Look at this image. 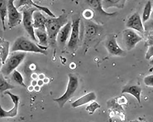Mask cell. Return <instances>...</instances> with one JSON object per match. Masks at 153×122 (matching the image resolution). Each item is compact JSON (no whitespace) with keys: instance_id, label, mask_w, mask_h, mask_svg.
I'll list each match as a JSON object with an SVG mask.
<instances>
[{"instance_id":"obj_1","label":"cell","mask_w":153,"mask_h":122,"mask_svg":"<svg viewBox=\"0 0 153 122\" xmlns=\"http://www.w3.org/2000/svg\"><path fill=\"white\" fill-rule=\"evenodd\" d=\"M80 29V37L85 51L97 46L104 37L105 33L103 25L93 20L84 19Z\"/></svg>"},{"instance_id":"obj_2","label":"cell","mask_w":153,"mask_h":122,"mask_svg":"<svg viewBox=\"0 0 153 122\" xmlns=\"http://www.w3.org/2000/svg\"><path fill=\"white\" fill-rule=\"evenodd\" d=\"M103 0H84L85 9L91 10L94 14L93 21L101 25L103 24L110 19L115 17L117 12H108L104 9Z\"/></svg>"},{"instance_id":"obj_3","label":"cell","mask_w":153,"mask_h":122,"mask_svg":"<svg viewBox=\"0 0 153 122\" xmlns=\"http://www.w3.org/2000/svg\"><path fill=\"white\" fill-rule=\"evenodd\" d=\"M68 22L66 12L62 13L58 17L48 19L45 24V28L49 45H54L56 42L57 36L61 28Z\"/></svg>"},{"instance_id":"obj_4","label":"cell","mask_w":153,"mask_h":122,"mask_svg":"<svg viewBox=\"0 0 153 122\" xmlns=\"http://www.w3.org/2000/svg\"><path fill=\"white\" fill-rule=\"evenodd\" d=\"M48 47L35 43L24 36H21L15 41L10 49V52L22 51L39 53L46 55Z\"/></svg>"},{"instance_id":"obj_5","label":"cell","mask_w":153,"mask_h":122,"mask_svg":"<svg viewBox=\"0 0 153 122\" xmlns=\"http://www.w3.org/2000/svg\"><path fill=\"white\" fill-rule=\"evenodd\" d=\"M27 53L22 51L10 52L1 69V73L7 76L13 71L21 63L26 57Z\"/></svg>"},{"instance_id":"obj_6","label":"cell","mask_w":153,"mask_h":122,"mask_svg":"<svg viewBox=\"0 0 153 122\" xmlns=\"http://www.w3.org/2000/svg\"><path fill=\"white\" fill-rule=\"evenodd\" d=\"M37 10L36 8L32 6H25L22 7L21 11L22 14V22L23 26L31 39L35 42H38L34 32L33 27V14Z\"/></svg>"},{"instance_id":"obj_7","label":"cell","mask_w":153,"mask_h":122,"mask_svg":"<svg viewBox=\"0 0 153 122\" xmlns=\"http://www.w3.org/2000/svg\"><path fill=\"white\" fill-rule=\"evenodd\" d=\"M69 81L65 93L58 98L53 99L62 108L67 102L74 96L78 87L79 80L77 76L72 74L68 75Z\"/></svg>"},{"instance_id":"obj_8","label":"cell","mask_w":153,"mask_h":122,"mask_svg":"<svg viewBox=\"0 0 153 122\" xmlns=\"http://www.w3.org/2000/svg\"><path fill=\"white\" fill-rule=\"evenodd\" d=\"M81 18L79 17L75 16L72 19L71 31L67 46L69 49L73 51L77 49L81 41Z\"/></svg>"},{"instance_id":"obj_9","label":"cell","mask_w":153,"mask_h":122,"mask_svg":"<svg viewBox=\"0 0 153 122\" xmlns=\"http://www.w3.org/2000/svg\"><path fill=\"white\" fill-rule=\"evenodd\" d=\"M15 0H8L7 3L8 25L10 29L19 25L22 22V14L14 4Z\"/></svg>"},{"instance_id":"obj_10","label":"cell","mask_w":153,"mask_h":122,"mask_svg":"<svg viewBox=\"0 0 153 122\" xmlns=\"http://www.w3.org/2000/svg\"><path fill=\"white\" fill-rule=\"evenodd\" d=\"M104 44L107 51L111 55L120 57L126 55V52L119 46L117 42V36L114 34L106 36Z\"/></svg>"},{"instance_id":"obj_11","label":"cell","mask_w":153,"mask_h":122,"mask_svg":"<svg viewBox=\"0 0 153 122\" xmlns=\"http://www.w3.org/2000/svg\"><path fill=\"white\" fill-rule=\"evenodd\" d=\"M123 43L127 51H130L135 48L137 44L143 40V38L134 30L127 28L122 33Z\"/></svg>"},{"instance_id":"obj_12","label":"cell","mask_w":153,"mask_h":122,"mask_svg":"<svg viewBox=\"0 0 153 122\" xmlns=\"http://www.w3.org/2000/svg\"><path fill=\"white\" fill-rule=\"evenodd\" d=\"M4 94L9 95L10 97L14 106L9 111L5 110L1 107L0 106V117L1 118H13L16 116L18 114L19 107V97L12 93L9 91H6L4 92Z\"/></svg>"},{"instance_id":"obj_13","label":"cell","mask_w":153,"mask_h":122,"mask_svg":"<svg viewBox=\"0 0 153 122\" xmlns=\"http://www.w3.org/2000/svg\"><path fill=\"white\" fill-rule=\"evenodd\" d=\"M126 26L127 28L131 29L142 33L145 31L142 19L137 12L134 13L127 20Z\"/></svg>"},{"instance_id":"obj_14","label":"cell","mask_w":153,"mask_h":122,"mask_svg":"<svg viewBox=\"0 0 153 122\" xmlns=\"http://www.w3.org/2000/svg\"><path fill=\"white\" fill-rule=\"evenodd\" d=\"M72 29V22L68 21L60 29L57 36L56 42L61 46L64 47L69 40Z\"/></svg>"},{"instance_id":"obj_15","label":"cell","mask_w":153,"mask_h":122,"mask_svg":"<svg viewBox=\"0 0 153 122\" xmlns=\"http://www.w3.org/2000/svg\"><path fill=\"white\" fill-rule=\"evenodd\" d=\"M40 10L35 11L33 14V27L35 29H46L45 24L47 18Z\"/></svg>"},{"instance_id":"obj_16","label":"cell","mask_w":153,"mask_h":122,"mask_svg":"<svg viewBox=\"0 0 153 122\" xmlns=\"http://www.w3.org/2000/svg\"><path fill=\"white\" fill-rule=\"evenodd\" d=\"M142 89L141 87L136 85H128L124 87L122 93L129 94L133 96L139 103L141 102Z\"/></svg>"},{"instance_id":"obj_17","label":"cell","mask_w":153,"mask_h":122,"mask_svg":"<svg viewBox=\"0 0 153 122\" xmlns=\"http://www.w3.org/2000/svg\"><path fill=\"white\" fill-rule=\"evenodd\" d=\"M10 52V43L4 38H1L0 41V58L2 65L8 57Z\"/></svg>"},{"instance_id":"obj_18","label":"cell","mask_w":153,"mask_h":122,"mask_svg":"<svg viewBox=\"0 0 153 122\" xmlns=\"http://www.w3.org/2000/svg\"><path fill=\"white\" fill-rule=\"evenodd\" d=\"M97 98L95 93L91 92L83 96L71 104L74 108L77 107L95 100Z\"/></svg>"},{"instance_id":"obj_19","label":"cell","mask_w":153,"mask_h":122,"mask_svg":"<svg viewBox=\"0 0 153 122\" xmlns=\"http://www.w3.org/2000/svg\"><path fill=\"white\" fill-rule=\"evenodd\" d=\"M34 32L36 37L38 39V44L42 46L48 47L49 44L46 29H35Z\"/></svg>"},{"instance_id":"obj_20","label":"cell","mask_w":153,"mask_h":122,"mask_svg":"<svg viewBox=\"0 0 153 122\" xmlns=\"http://www.w3.org/2000/svg\"><path fill=\"white\" fill-rule=\"evenodd\" d=\"M127 0H103L102 5L105 10L111 8L120 9H123Z\"/></svg>"},{"instance_id":"obj_21","label":"cell","mask_w":153,"mask_h":122,"mask_svg":"<svg viewBox=\"0 0 153 122\" xmlns=\"http://www.w3.org/2000/svg\"><path fill=\"white\" fill-rule=\"evenodd\" d=\"M25 6L34 7L40 10L43 11L46 14L48 13L49 11L48 8L36 4L33 1V0H19L16 7L18 9L21 7H23Z\"/></svg>"},{"instance_id":"obj_22","label":"cell","mask_w":153,"mask_h":122,"mask_svg":"<svg viewBox=\"0 0 153 122\" xmlns=\"http://www.w3.org/2000/svg\"><path fill=\"white\" fill-rule=\"evenodd\" d=\"M7 3L4 0H1L0 2V17L2 22L3 30L5 31L6 28L5 25V19L7 16Z\"/></svg>"},{"instance_id":"obj_23","label":"cell","mask_w":153,"mask_h":122,"mask_svg":"<svg viewBox=\"0 0 153 122\" xmlns=\"http://www.w3.org/2000/svg\"><path fill=\"white\" fill-rule=\"evenodd\" d=\"M14 86L8 83L4 79L3 75L1 73L0 76V92L2 95L4 92L9 90L13 89Z\"/></svg>"},{"instance_id":"obj_24","label":"cell","mask_w":153,"mask_h":122,"mask_svg":"<svg viewBox=\"0 0 153 122\" xmlns=\"http://www.w3.org/2000/svg\"><path fill=\"white\" fill-rule=\"evenodd\" d=\"M152 11V3L149 1L146 3L144 8L142 18L143 22H145L149 19Z\"/></svg>"},{"instance_id":"obj_25","label":"cell","mask_w":153,"mask_h":122,"mask_svg":"<svg viewBox=\"0 0 153 122\" xmlns=\"http://www.w3.org/2000/svg\"><path fill=\"white\" fill-rule=\"evenodd\" d=\"M13 77L14 80L16 82L24 87H27L26 85L24 82L23 77L19 71L15 70L13 71Z\"/></svg>"},{"instance_id":"obj_26","label":"cell","mask_w":153,"mask_h":122,"mask_svg":"<svg viewBox=\"0 0 153 122\" xmlns=\"http://www.w3.org/2000/svg\"><path fill=\"white\" fill-rule=\"evenodd\" d=\"M100 107V105L96 102H94L87 106L86 110L90 112V114H93L96 110Z\"/></svg>"},{"instance_id":"obj_27","label":"cell","mask_w":153,"mask_h":122,"mask_svg":"<svg viewBox=\"0 0 153 122\" xmlns=\"http://www.w3.org/2000/svg\"><path fill=\"white\" fill-rule=\"evenodd\" d=\"M143 82L146 86L153 87V74L146 76L144 79Z\"/></svg>"},{"instance_id":"obj_28","label":"cell","mask_w":153,"mask_h":122,"mask_svg":"<svg viewBox=\"0 0 153 122\" xmlns=\"http://www.w3.org/2000/svg\"><path fill=\"white\" fill-rule=\"evenodd\" d=\"M153 57V46L149 47L146 52L145 58L147 60H150Z\"/></svg>"},{"instance_id":"obj_29","label":"cell","mask_w":153,"mask_h":122,"mask_svg":"<svg viewBox=\"0 0 153 122\" xmlns=\"http://www.w3.org/2000/svg\"><path fill=\"white\" fill-rule=\"evenodd\" d=\"M149 64L150 65L153 66V57L150 61Z\"/></svg>"},{"instance_id":"obj_30","label":"cell","mask_w":153,"mask_h":122,"mask_svg":"<svg viewBox=\"0 0 153 122\" xmlns=\"http://www.w3.org/2000/svg\"><path fill=\"white\" fill-rule=\"evenodd\" d=\"M151 18L152 19H153V10H152V13Z\"/></svg>"}]
</instances>
